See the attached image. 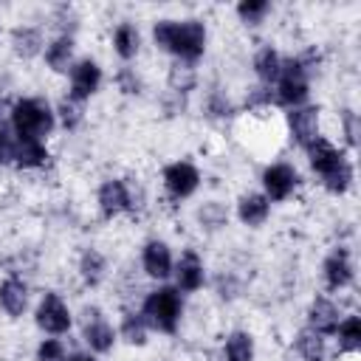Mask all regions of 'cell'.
<instances>
[{"label":"cell","mask_w":361,"mask_h":361,"mask_svg":"<svg viewBox=\"0 0 361 361\" xmlns=\"http://www.w3.org/2000/svg\"><path fill=\"white\" fill-rule=\"evenodd\" d=\"M152 42L183 62H197L206 54V25L200 20H158Z\"/></svg>","instance_id":"cell-1"},{"label":"cell","mask_w":361,"mask_h":361,"mask_svg":"<svg viewBox=\"0 0 361 361\" xmlns=\"http://www.w3.org/2000/svg\"><path fill=\"white\" fill-rule=\"evenodd\" d=\"M305 155H307V164L310 169L322 178V186L333 195H344L353 183V164L347 161V155L333 144L327 141L324 135H319L313 144L305 147Z\"/></svg>","instance_id":"cell-2"},{"label":"cell","mask_w":361,"mask_h":361,"mask_svg":"<svg viewBox=\"0 0 361 361\" xmlns=\"http://www.w3.org/2000/svg\"><path fill=\"white\" fill-rule=\"evenodd\" d=\"M8 127L17 138L45 141L56 127V116H54V107L45 99L20 96L8 110Z\"/></svg>","instance_id":"cell-3"},{"label":"cell","mask_w":361,"mask_h":361,"mask_svg":"<svg viewBox=\"0 0 361 361\" xmlns=\"http://www.w3.org/2000/svg\"><path fill=\"white\" fill-rule=\"evenodd\" d=\"M180 313H183V296L175 285H158L141 302V316L149 324V330H158L166 336L178 330Z\"/></svg>","instance_id":"cell-4"},{"label":"cell","mask_w":361,"mask_h":361,"mask_svg":"<svg viewBox=\"0 0 361 361\" xmlns=\"http://www.w3.org/2000/svg\"><path fill=\"white\" fill-rule=\"evenodd\" d=\"M274 90V104H282L288 110L302 107L310 96V76L305 73L302 62L296 56H282V68L276 82L271 85Z\"/></svg>","instance_id":"cell-5"},{"label":"cell","mask_w":361,"mask_h":361,"mask_svg":"<svg viewBox=\"0 0 361 361\" xmlns=\"http://www.w3.org/2000/svg\"><path fill=\"white\" fill-rule=\"evenodd\" d=\"M34 319H37V327L45 330L48 336H62V333H68L71 324H73V316H71L68 305H65L62 296L54 293V290L42 293V299H39V305H37V310H34Z\"/></svg>","instance_id":"cell-6"},{"label":"cell","mask_w":361,"mask_h":361,"mask_svg":"<svg viewBox=\"0 0 361 361\" xmlns=\"http://www.w3.org/2000/svg\"><path fill=\"white\" fill-rule=\"evenodd\" d=\"M99 87H102V68H99V62L90 59V56L76 59L71 65V71H68V96L85 104Z\"/></svg>","instance_id":"cell-7"},{"label":"cell","mask_w":361,"mask_h":361,"mask_svg":"<svg viewBox=\"0 0 361 361\" xmlns=\"http://www.w3.org/2000/svg\"><path fill=\"white\" fill-rule=\"evenodd\" d=\"M296 186H299V172H296V166H290V164L276 161V164H268V166L262 169V195H265L271 203L288 200Z\"/></svg>","instance_id":"cell-8"},{"label":"cell","mask_w":361,"mask_h":361,"mask_svg":"<svg viewBox=\"0 0 361 361\" xmlns=\"http://www.w3.org/2000/svg\"><path fill=\"white\" fill-rule=\"evenodd\" d=\"M82 338L90 347V353H110L116 344V327L104 319L99 307L82 310Z\"/></svg>","instance_id":"cell-9"},{"label":"cell","mask_w":361,"mask_h":361,"mask_svg":"<svg viewBox=\"0 0 361 361\" xmlns=\"http://www.w3.org/2000/svg\"><path fill=\"white\" fill-rule=\"evenodd\" d=\"M200 186V172L192 161H172L164 166V189L175 200H186L197 192Z\"/></svg>","instance_id":"cell-10"},{"label":"cell","mask_w":361,"mask_h":361,"mask_svg":"<svg viewBox=\"0 0 361 361\" xmlns=\"http://www.w3.org/2000/svg\"><path fill=\"white\" fill-rule=\"evenodd\" d=\"M322 110L316 104H302V107H293L288 110V130H290V138L293 144H299L302 149L307 144H313L319 135H322Z\"/></svg>","instance_id":"cell-11"},{"label":"cell","mask_w":361,"mask_h":361,"mask_svg":"<svg viewBox=\"0 0 361 361\" xmlns=\"http://www.w3.org/2000/svg\"><path fill=\"white\" fill-rule=\"evenodd\" d=\"M172 276H175V288H178L180 293H195V290H200L203 282H206L203 259H200L192 248H186V251L180 254V259L175 262Z\"/></svg>","instance_id":"cell-12"},{"label":"cell","mask_w":361,"mask_h":361,"mask_svg":"<svg viewBox=\"0 0 361 361\" xmlns=\"http://www.w3.org/2000/svg\"><path fill=\"white\" fill-rule=\"evenodd\" d=\"M96 203H99L102 217H107V220H113V217L130 212V189H127V180H121V178L104 180V183L99 186Z\"/></svg>","instance_id":"cell-13"},{"label":"cell","mask_w":361,"mask_h":361,"mask_svg":"<svg viewBox=\"0 0 361 361\" xmlns=\"http://www.w3.org/2000/svg\"><path fill=\"white\" fill-rule=\"evenodd\" d=\"M141 268L149 279H166L172 276V268H175V259H172V251L164 240H147L144 248H141Z\"/></svg>","instance_id":"cell-14"},{"label":"cell","mask_w":361,"mask_h":361,"mask_svg":"<svg viewBox=\"0 0 361 361\" xmlns=\"http://www.w3.org/2000/svg\"><path fill=\"white\" fill-rule=\"evenodd\" d=\"M338 322H341V313H338V307H336L333 299L316 296L310 302V307H307V330H313L319 336H333L336 327H338Z\"/></svg>","instance_id":"cell-15"},{"label":"cell","mask_w":361,"mask_h":361,"mask_svg":"<svg viewBox=\"0 0 361 361\" xmlns=\"http://www.w3.org/2000/svg\"><path fill=\"white\" fill-rule=\"evenodd\" d=\"M322 274H324V285L330 290H341L353 282V262H350V254L347 248H333L327 257H324V265H322Z\"/></svg>","instance_id":"cell-16"},{"label":"cell","mask_w":361,"mask_h":361,"mask_svg":"<svg viewBox=\"0 0 361 361\" xmlns=\"http://www.w3.org/2000/svg\"><path fill=\"white\" fill-rule=\"evenodd\" d=\"M268 214H271V200L262 192H245V195H240V200H237V217H240L243 226L257 228V226H262L268 220Z\"/></svg>","instance_id":"cell-17"},{"label":"cell","mask_w":361,"mask_h":361,"mask_svg":"<svg viewBox=\"0 0 361 361\" xmlns=\"http://www.w3.org/2000/svg\"><path fill=\"white\" fill-rule=\"evenodd\" d=\"M8 42H11L14 56H20V59H34V56H39L45 51L42 31L34 28V25H17V28H11Z\"/></svg>","instance_id":"cell-18"},{"label":"cell","mask_w":361,"mask_h":361,"mask_svg":"<svg viewBox=\"0 0 361 361\" xmlns=\"http://www.w3.org/2000/svg\"><path fill=\"white\" fill-rule=\"evenodd\" d=\"M51 158L45 141H28V138H17L14 135V155H11V164L20 166V169H39L45 166Z\"/></svg>","instance_id":"cell-19"},{"label":"cell","mask_w":361,"mask_h":361,"mask_svg":"<svg viewBox=\"0 0 361 361\" xmlns=\"http://www.w3.org/2000/svg\"><path fill=\"white\" fill-rule=\"evenodd\" d=\"M0 307L8 316H23L28 307V282L20 276H6L0 282Z\"/></svg>","instance_id":"cell-20"},{"label":"cell","mask_w":361,"mask_h":361,"mask_svg":"<svg viewBox=\"0 0 361 361\" xmlns=\"http://www.w3.org/2000/svg\"><path fill=\"white\" fill-rule=\"evenodd\" d=\"M42 56H45V65H48L51 71L68 73L71 65H73V37H71V34H56V37L45 45Z\"/></svg>","instance_id":"cell-21"},{"label":"cell","mask_w":361,"mask_h":361,"mask_svg":"<svg viewBox=\"0 0 361 361\" xmlns=\"http://www.w3.org/2000/svg\"><path fill=\"white\" fill-rule=\"evenodd\" d=\"M166 85H169L172 96H186V93H192V90H195V85H197V68H195V62L175 59V62L169 65Z\"/></svg>","instance_id":"cell-22"},{"label":"cell","mask_w":361,"mask_h":361,"mask_svg":"<svg viewBox=\"0 0 361 361\" xmlns=\"http://www.w3.org/2000/svg\"><path fill=\"white\" fill-rule=\"evenodd\" d=\"M254 73H257V79H259V85H265V87H271L274 82H276V76H279V68H282V56H279V51L276 48H271V45H262L257 54H254Z\"/></svg>","instance_id":"cell-23"},{"label":"cell","mask_w":361,"mask_h":361,"mask_svg":"<svg viewBox=\"0 0 361 361\" xmlns=\"http://www.w3.org/2000/svg\"><path fill=\"white\" fill-rule=\"evenodd\" d=\"M79 276L85 279V285L96 288L107 276V259H104V254L96 251V248H85L82 257H79Z\"/></svg>","instance_id":"cell-24"},{"label":"cell","mask_w":361,"mask_h":361,"mask_svg":"<svg viewBox=\"0 0 361 361\" xmlns=\"http://www.w3.org/2000/svg\"><path fill=\"white\" fill-rule=\"evenodd\" d=\"M138 48H141V34H138V28H135L133 23H118L116 31H113V51H116L124 62H130V59L138 54Z\"/></svg>","instance_id":"cell-25"},{"label":"cell","mask_w":361,"mask_h":361,"mask_svg":"<svg viewBox=\"0 0 361 361\" xmlns=\"http://www.w3.org/2000/svg\"><path fill=\"white\" fill-rule=\"evenodd\" d=\"M118 336H121L127 344H133V347H144V344H147L149 324L144 322L141 310H138V313H135V310H127V313H124L121 327H118Z\"/></svg>","instance_id":"cell-26"},{"label":"cell","mask_w":361,"mask_h":361,"mask_svg":"<svg viewBox=\"0 0 361 361\" xmlns=\"http://www.w3.org/2000/svg\"><path fill=\"white\" fill-rule=\"evenodd\" d=\"M296 353L305 358V361H324L327 358V344H324V336L313 333V330H299L296 333Z\"/></svg>","instance_id":"cell-27"},{"label":"cell","mask_w":361,"mask_h":361,"mask_svg":"<svg viewBox=\"0 0 361 361\" xmlns=\"http://www.w3.org/2000/svg\"><path fill=\"white\" fill-rule=\"evenodd\" d=\"M223 355H226V361H254V338H251V333H245V330L228 333Z\"/></svg>","instance_id":"cell-28"},{"label":"cell","mask_w":361,"mask_h":361,"mask_svg":"<svg viewBox=\"0 0 361 361\" xmlns=\"http://www.w3.org/2000/svg\"><path fill=\"white\" fill-rule=\"evenodd\" d=\"M338 338V350L341 353H355L361 347V319L353 313V316H344L333 333Z\"/></svg>","instance_id":"cell-29"},{"label":"cell","mask_w":361,"mask_h":361,"mask_svg":"<svg viewBox=\"0 0 361 361\" xmlns=\"http://www.w3.org/2000/svg\"><path fill=\"white\" fill-rule=\"evenodd\" d=\"M54 116H56V121H59L65 130H76V127L85 121V104L76 102V99H71V96H62L59 104L54 107Z\"/></svg>","instance_id":"cell-30"},{"label":"cell","mask_w":361,"mask_h":361,"mask_svg":"<svg viewBox=\"0 0 361 361\" xmlns=\"http://www.w3.org/2000/svg\"><path fill=\"white\" fill-rule=\"evenodd\" d=\"M271 11V3L268 0H243L237 3V17L245 23V25H259Z\"/></svg>","instance_id":"cell-31"},{"label":"cell","mask_w":361,"mask_h":361,"mask_svg":"<svg viewBox=\"0 0 361 361\" xmlns=\"http://www.w3.org/2000/svg\"><path fill=\"white\" fill-rule=\"evenodd\" d=\"M206 113H209L212 118H228V116L234 113V107H231V99L226 96V90L214 87V90L206 96Z\"/></svg>","instance_id":"cell-32"},{"label":"cell","mask_w":361,"mask_h":361,"mask_svg":"<svg viewBox=\"0 0 361 361\" xmlns=\"http://www.w3.org/2000/svg\"><path fill=\"white\" fill-rule=\"evenodd\" d=\"M226 217H228L226 209H223L220 203H214V200H212V203H203L200 212H197V220H200L206 228H217V226H223Z\"/></svg>","instance_id":"cell-33"},{"label":"cell","mask_w":361,"mask_h":361,"mask_svg":"<svg viewBox=\"0 0 361 361\" xmlns=\"http://www.w3.org/2000/svg\"><path fill=\"white\" fill-rule=\"evenodd\" d=\"M65 344L59 338H42L37 347V361H65Z\"/></svg>","instance_id":"cell-34"},{"label":"cell","mask_w":361,"mask_h":361,"mask_svg":"<svg viewBox=\"0 0 361 361\" xmlns=\"http://www.w3.org/2000/svg\"><path fill=\"white\" fill-rule=\"evenodd\" d=\"M268 104H274V90H271V87L257 85V87H251V90L245 93V110H262V107H268Z\"/></svg>","instance_id":"cell-35"},{"label":"cell","mask_w":361,"mask_h":361,"mask_svg":"<svg viewBox=\"0 0 361 361\" xmlns=\"http://www.w3.org/2000/svg\"><path fill=\"white\" fill-rule=\"evenodd\" d=\"M116 85H118V90L127 93V96H138V93H141V79H138V73H135L133 68H127V65L116 73Z\"/></svg>","instance_id":"cell-36"},{"label":"cell","mask_w":361,"mask_h":361,"mask_svg":"<svg viewBox=\"0 0 361 361\" xmlns=\"http://www.w3.org/2000/svg\"><path fill=\"white\" fill-rule=\"evenodd\" d=\"M11 155H14V133L8 124H0V166L11 164Z\"/></svg>","instance_id":"cell-37"},{"label":"cell","mask_w":361,"mask_h":361,"mask_svg":"<svg viewBox=\"0 0 361 361\" xmlns=\"http://www.w3.org/2000/svg\"><path fill=\"white\" fill-rule=\"evenodd\" d=\"M341 124H344L347 144L355 147V141H358V116H355L353 110H341Z\"/></svg>","instance_id":"cell-38"},{"label":"cell","mask_w":361,"mask_h":361,"mask_svg":"<svg viewBox=\"0 0 361 361\" xmlns=\"http://www.w3.org/2000/svg\"><path fill=\"white\" fill-rule=\"evenodd\" d=\"M65 361H96L93 353H85V350H76V353H68Z\"/></svg>","instance_id":"cell-39"},{"label":"cell","mask_w":361,"mask_h":361,"mask_svg":"<svg viewBox=\"0 0 361 361\" xmlns=\"http://www.w3.org/2000/svg\"><path fill=\"white\" fill-rule=\"evenodd\" d=\"M0 124H3V121H0Z\"/></svg>","instance_id":"cell-40"}]
</instances>
